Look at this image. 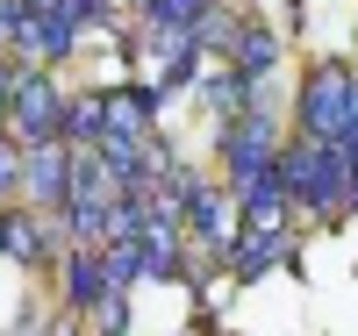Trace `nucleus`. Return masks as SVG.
I'll list each match as a JSON object with an SVG mask.
<instances>
[{
    "mask_svg": "<svg viewBox=\"0 0 358 336\" xmlns=\"http://www.w3.org/2000/svg\"><path fill=\"white\" fill-rule=\"evenodd\" d=\"M101 136H108V94H72L65 101V143L94 150Z\"/></svg>",
    "mask_w": 358,
    "mask_h": 336,
    "instance_id": "f8f14e48",
    "label": "nucleus"
},
{
    "mask_svg": "<svg viewBox=\"0 0 358 336\" xmlns=\"http://www.w3.org/2000/svg\"><path fill=\"white\" fill-rule=\"evenodd\" d=\"M50 336H79V322H50Z\"/></svg>",
    "mask_w": 358,
    "mask_h": 336,
    "instance_id": "aec40b11",
    "label": "nucleus"
},
{
    "mask_svg": "<svg viewBox=\"0 0 358 336\" xmlns=\"http://www.w3.org/2000/svg\"><path fill=\"white\" fill-rule=\"evenodd\" d=\"M236 29H244V22H229L222 8H208V15L194 22V43H201V50H236Z\"/></svg>",
    "mask_w": 358,
    "mask_h": 336,
    "instance_id": "dca6fc26",
    "label": "nucleus"
},
{
    "mask_svg": "<svg viewBox=\"0 0 358 336\" xmlns=\"http://www.w3.org/2000/svg\"><path fill=\"white\" fill-rule=\"evenodd\" d=\"M8 122H15V143H65V94H57L50 72H15V94H8Z\"/></svg>",
    "mask_w": 358,
    "mask_h": 336,
    "instance_id": "20e7f679",
    "label": "nucleus"
},
{
    "mask_svg": "<svg viewBox=\"0 0 358 336\" xmlns=\"http://www.w3.org/2000/svg\"><path fill=\"white\" fill-rule=\"evenodd\" d=\"M273 165H280V129H273V115H265V108H251L244 122H229V129H222V179H229V193L258 187Z\"/></svg>",
    "mask_w": 358,
    "mask_h": 336,
    "instance_id": "7ed1b4c3",
    "label": "nucleus"
},
{
    "mask_svg": "<svg viewBox=\"0 0 358 336\" xmlns=\"http://www.w3.org/2000/svg\"><path fill=\"white\" fill-rule=\"evenodd\" d=\"M229 65H236V72H244V79L258 86L265 72L280 65V36H273L265 22H244V29H236V50H229Z\"/></svg>",
    "mask_w": 358,
    "mask_h": 336,
    "instance_id": "9d476101",
    "label": "nucleus"
},
{
    "mask_svg": "<svg viewBox=\"0 0 358 336\" xmlns=\"http://www.w3.org/2000/svg\"><path fill=\"white\" fill-rule=\"evenodd\" d=\"M280 187L287 200H301L308 215H337L344 207V165H337V143H294L280 150Z\"/></svg>",
    "mask_w": 358,
    "mask_h": 336,
    "instance_id": "f257e3e1",
    "label": "nucleus"
},
{
    "mask_svg": "<svg viewBox=\"0 0 358 336\" xmlns=\"http://www.w3.org/2000/svg\"><path fill=\"white\" fill-rule=\"evenodd\" d=\"M22 172H29V143H15V136H0V200H8V193L22 187Z\"/></svg>",
    "mask_w": 358,
    "mask_h": 336,
    "instance_id": "f3484780",
    "label": "nucleus"
},
{
    "mask_svg": "<svg viewBox=\"0 0 358 336\" xmlns=\"http://www.w3.org/2000/svg\"><path fill=\"white\" fill-rule=\"evenodd\" d=\"M208 8H215V0H143V15H151L158 29H194Z\"/></svg>",
    "mask_w": 358,
    "mask_h": 336,
    "instance_id": "2eb2a0df",
    "label": "nucleus"
},
{
    "mask_svg": "<svg viewBox=\"0 0 358 336\" xmlns=\"http://www.w3.org/2000/svg\"><path fill=\"white\" fill-rule=\"evenodd\" d=\"M101 272H108V293H129L143 279V251L136 243H101Z\"/></svg>",
    "mask_w": 358,
    "mask_h": 336,
    "instance_id": "4468645a",
    "label": "nucleus"
},
{
    "mask_svg": "<svg viewBox=\"0 0 358 336\" xmlns=\"http://www.w3.org/2000/svg\"><path fill=\"white\" fill-rule=\"evenodd\" d=\"M0 258H15V265H50L57 258V236H50V215H8L0 207Z\"/></svg>",
    "mask_w": 358,
    "mask_h": 336,
    "instance_id": "0eeeda50",
    "label": "nucleus"
},
{
    "mask_svg": "<svg viewBox=\"0 0 358 336\" xmlns=\"http://www.w3.org/2000/svg\"><path fill=\"white\" fill-rule=\"evenodd\" d=\"M94 322H101L94 336H129V293H108L101 308H94Z\"/></svg>",
    "mask_w": 358,
    "mask_h": 336,
    "instance_id": "a211bd4d",
    "label": "nucleus"
},
{
    "mask_svg": "<svg viewBox=\"0 0 358 336\" xmlns=\"http://www.w3.org/2000/svg\"><path fill=\"white\" fill-rule=\"evenodd\" d=\"M101 300H108V272H101V251H86V243H79V251L65 258V308H72V315H94Z\"/></svg>",
    "mask_w": 358,
    "mask_h": 336,
    "instance_id": "1a4fd4ad",
    "label": "nucleus"
},
{
    "mask_svg": "<svg viewBox=\"0 0 358 336\" xmlns=\"http://www.w3.org/2000/svg\"><path fill=\"white\" fill-rule=\"evenodd\" d=\"M251 94H258V86H251L244 72H236V65H229V72H215V79H208V108L222 115V129H229V122H244V115L258 108Z\"/></svg>",
    "mask_w": 358,
    "mask_h": 336,
    "instance_id": "ddd939ff",
    "label": "nucleus"
},
{
    "mask_svg": "<svg viewBox=\"0 0 358 336\" xmlns=\"http://www.w3.org/2000/svg\"><path fill=\"white\" fill-rule=\"evenodd\" d=\"M344 108H351V65H344V57L308 65L301 94H294V122H301V136H308V143H344Z\"/></svg>",
    "mask_w": 358,
    "mask_h": 336,
    "instance_id": "f03ea898",
    "label": "nucleus"
},
{
    "mask_svg": "<svg viewBox=\"0 0 358 336\" xmlns=\"http://www.w3.org/2000/svg\"><path fill=\"white\" fill-rule=\"evenodd\" d=\"M22 193L36 200V215H65V200H72V143H36L29 150Z\"/></svg>",
    "mask_w": 358,
    "mask_h": 336,
    "instance_id": "39448f33",
    "label": "nucleus"
},
{
    "mask_svg": "<svg viewBox=\"0 0 358 336\" xmlns=\"http://www.w3.org/2000/svg\"><path fill=\"white\" fill-rule=\"evenodd\" d=\"M273 258H287V236H251V229H236V243L222 251V265H229V279H258Z\"/></svg>",
    "mask_w": 358,
    "mask_h": 336,
    "instance_id": "9b49d317",
    "label": "nucleus"
},
{
    "mask_svg": "<svg viewBox=\"0 0 358 336\" xmlns=\"http://www.w3.org/2000/svg\"><path fill=\"white\" fill-rule=\"evenodd\" d=\"M8 94H15V72H8V57H0V108H8Z\"/></svg>",
    "mask_w": 358,
    "mask_h": 336,
    "instance_id": "6ab92c4d",
    "label": "nucleus"
},
{
    "mask_svg": "<svg viewBox=\"0 0 358 336\" xmlns=\"http://www.w3.org/2000/svg\"><path fill=\"white\" fill-rule=\"evenodd\" d=\"M179 222H187V236L229 251V243H236V193H215V187L201 179V187L187 193V215H179Z\"/></svg>",
    "mask_w": 358,
    "mask_h": 336,
    "instance_id": "423d86ee",
    "label": "nucleus"
},
{
    "mask_svg": "<svg viewBox=\"0 0 358 336\" xmlns=\"http://www.w3.org/2000/svg\"><path fill=\"white\" fill-rule=\"evenodd\" d=\"M151 122H158V94H151V86H122V94H108V136L143 143Z\"/></svg>",
    "mask_w": 358,
    "mask_h": 336,
    "instance_id": "6e6552de",
    "label": "nucleus"
}]
</instances>
